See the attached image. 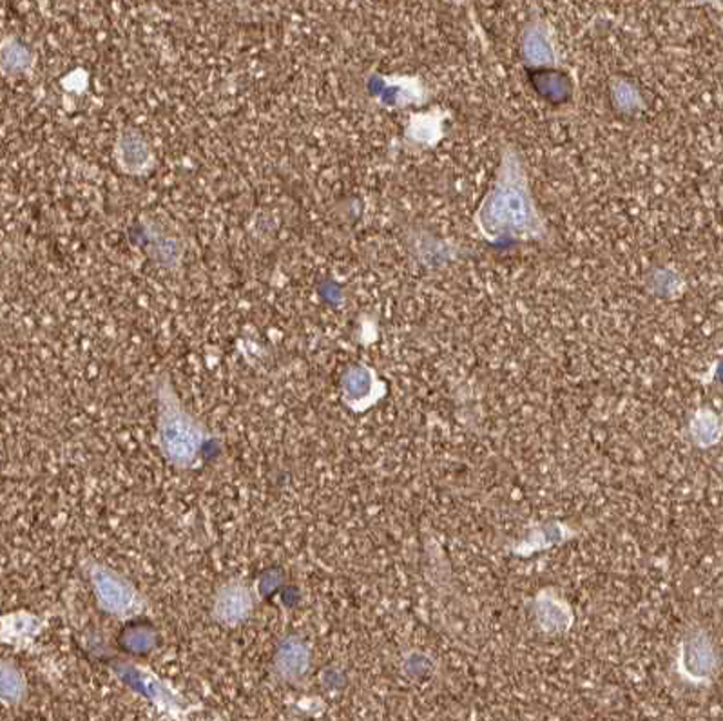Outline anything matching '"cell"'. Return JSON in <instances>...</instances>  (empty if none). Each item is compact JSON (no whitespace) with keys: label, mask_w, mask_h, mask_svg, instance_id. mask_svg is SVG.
<instances>
[{"label":"cell","mask_w":723,"mask_h":721,"mask_svg":"<svg viewBox=\"0 0 723 721\" xmlns=\"http://www.w3.org/2000/svg\"><path fill=\"white\" fill-rule=\"evenodd\" d=\"M689 437H691L694 447H699L700 450L716 447L722 439V421H720L719 413L709 410V408L696 410L689 421Z\"/></svg>","instance_id":"4fadbf2b"},{"label":"cell","mask_w":723,"mask_h":721,"mask_svg":"<svg viewBox=\"0 0 723 721\" xmlns=\"http://www.w3.org/2000/svg\"><path fill=\"white\" fill-rule=\"evenodd\" d=\"M157 444L163 459L174 468L185 470L200 461L209 433L178 398L171 379L163 375L157 387Z\"/></svg>","instance_id":"7a4b0ae2"},{"label":"cell","mask_w":723,"mask_h":721,"mask_svg":"<svg viewBox=\"0 0 723 721\" xmlns=\"http://www.w3.org/2000/svg\"><path fill=\"white\" fill-rule=\"evenodd\" d=\"M524 51H526L528 59L533 60L536 64H544L551 62V40L548 37V31L544 28H530L524 40Z\"/></svg>","instance_id":"2e32d148"},{"label":"cell","mask_w":723,"mask_h":721,"mask_svg":"<svg viewBox=\"0 0 723 721\" xmlns=\"http://www.w3.org/2000/svg\"><path fill=\"white\" fill-rule=\"evenodd\" d=\"M310 669V649L300 637H287L275 649L274 671L285 683H298L305 680Z\"/></svg>","instance_id":"9c48e42d"},{"label":"cell","mask_w":723,"mask_h":721,"mask_svg":"<svg viewBox=\"0 0 723 721\" xmlns=\"http://www.w3.org/2000/svg\"><path fill=\"white\" fill-rule=\"evenodd\" d=\"M86 573L93 588L94 599L103 613L119 620H133L138 614H142L145 609L142 593L119 571L111 570L99 562H88Z\"/></svg>","instance_id":"277c9868"},{"label":"cell","mask_w":723,"mask_h":721,"mask_svg":"<svg viewBox=\"0 0 723 721\" xmlns=\"http://www.w3.org/2000/svg\"><path fill=\"white\" fill-rule=\"evenodd\" d=\"M117 154H119V162L123 171L131 172V174H140L153 163V154H151L149 143L134 131L120 138Z\"/></svg>","instance_id":"7c38bea8"},{"label":"cell","mask_w":723,"mask_h":721,"mask_svg":"<svg viewBox=\"0 0 723 721\" xmlns=\"http://www.w3.org/2000/svg\"><path fill=\"white\" fill-rule=\"evenodd\" d=\"M26 692H28V682L24 672L10 660L0 658V703L17 705L24 700Z\"/></svg>","instance_id":"5bb4252c"},{"label":"cell","mask_w":723,"mask_h":721,"mask_svg":"<svg viewBox=\"0 0 723 721\" xmlns=\"http://www.w3.org/2000/svg\"><path fill=\"white\" fill-rule=\"evenodd\" d=\"M575 535L576 531L571 530L570 525L564 524V522H559V520L542 522V524L533 525L532 530L524 535V539L519 540L513 545V553L516 557H532L539 551H546L550 548L564 544Z\"/></svg>","instance_id":"30bf717a"},{"label":"cell","mask_w":723,"mask_h":721,"mask_svg":"<svg viewBox=\"0 0 723 721\" xmlns=\"http://www.w3.org/2000/svg\"><path fill=\"white\" fill-rule=\"evenodd\" d=\"M113 672L129 691L148 700L162 717L169 720L185 721L189 714L198 709V705H192L182 692L168 680H163L153 669L131 660H120L113 663Z\"/></svg>","instance_id":"3957f363"},{"label":"cell","mask_w":723,"mask_h":721,"mask_svg":"<svg viewBox=\"0 0 723 721\" xmlns=\"http://www.w3.org/2000/svg\"><path fill=\"white\" fill-rule=\"evenodd\" d=\"M720 671V654L707 629H687L676 653V674L693 688H709Z\"/></svg>","instance_id":"5b68a950"},{"label":"cell","mask_w":723,"mask_h":721,"mask_svg":"<svg viewBox=\"0 0 723 721\" xmlns=\"http://www.w3.org/2000/svg\"><path fill=\"white\" fill-rule=\"evenodd\" d=\"M475 223L490 240H532L544 234V223L533 202L526 174L512 149L502 157L498 178L479 207Z\"/></svg>","instance_id":"6da1fadb"},{"label":"cell","mask_w":723,"mask_h":721,"mask_svg":"<svg viewBox=\"0 0 723 721\" xmlns=\"http://www.w3.org/2000/svg\"><path fill=\"white\" fill-rule=\"evenodd\" d=\"M254 609V593L243 580H229L218 588L212 617L223 628H238L247 622Z\"/></svg>","instance_id":"52a82bcc"},{"label":"cell","mask_w":723,"mask_h":721,"mask_svg":"<svg viewBox=\"0 0 723 721\" xmlns=\"http://www.w3.org/2000/svg\"><path fill=\"white\" fill-rule=\"evenodd\" d=\"M532 609L533 619L541 633L551 637L566 634L575 623L573 608L562 594L556 593L555 589L546 588L539 591L533 599Z\"/></svg>","instance_id":"ba28073f"},{"label":"cell","mask_w":723,"mask_h":721,"mask_svg":"<svg viewBox=\"0 0 723 721\" xmlns=\"http://www.w3.org/2000/svg\"><path fill=\"white\" fill-rule=\"evenodd\" d=\"M44 629V622L37 614L28 611L6 614L0 619V643L28 648Z\"/></svg>","instance_id":"8fae6325"},{"label":"cell","mask_w":723,"mask_h":721,"mask_svg":"<svg viewBox=\"0 0 723 721\" xmlns=\"http://www.w3.org/2000/svg\"><path fill=\"white\" fill-rule=\"evenodd\" d=\"M157 643V631L149 623H131L120 634V645L125 653L133 654V657H145V654L153 653Z\"/></svg>","instance_id":"9a60e30c"},{"label":"cell","mask_w":723,"mask_h":721,"mask_svg":"<svg viewBox=\"0 0 723 721\" xmlns=\"http://www.w3.org/2000/svg\"><path fill=\"white\" fill-rule=\"evenodd\" d=\"M386 387L378 373L364 364H354L343 373L341 395L352 412H366L383 399Z\"/></svg>","instance_id":"8992f818"}]
</instances>
